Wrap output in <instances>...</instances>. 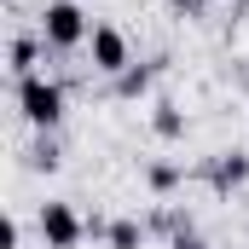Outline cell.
<instances>
[{
  "mask_svg": "<svg viewBox=\"0 0 249 249\" xmlns=\"http://www.w3.org/2000/svg\"><path fill=\"white\" fill-rule=\"evenodd\" d=\"M87 35H93V18H87L81 0H47V12H41V41H47L53 53L81 47Z\"/></svg>",
  "mask_w": 249,
  "mask_h": 249,
  "instance_id": "obj_1",
  "label": "cell"
},
{
  "mask_svg": "<svg viewBox=\"0 0 249 249\" xmlns=\"http://www.w3.org/2000/svg\"><path fill=\"white\" fill-rule=\"evenodd\" d=\"M18 110H23L29 127L53 133V127L64 122V87L47 81V75H23V81H18Z\"/></svg>",
  "mask_w": 249,
  "mask_h": 249,
  "instance_id": "obj_2",
  "label": "cell"
},
{
  "mask_svg": "<svg viewBox=\"0 0 249 249\" xmlns=\"http://www.w3.org/2000/svg\"><path fill=\"white\" fill-rule=\"evenodd\" d=\"M87 58H93V70L99 75H122L127 64H133V53H127V35L116 29V23H93V35H87Z\"/></svg>",
  "mask_w": 249,
  "mask_h": 249,
  "instance_id": "obj_3",
  "label": "cell"
},
{
  "mask_svg": "<svg viewBox=\"0 0 249 249\" xmlns=\"http://www.w3.org/2000/svg\"><path fill=\"white\" fill-rule=\"evenodd\" d=\"M87 238V220L70 203H41V244L47 249H75Z\"/></svg>",
  "mask_w": 249,
  "mask_h": 249,
  "instance_id": "obj_4",
  "label": "cell"
},
{
  "mask_svg": "<svg viewBox=\"0 0 249 249\" xmlns=\"http://www.w3.org/2000/svg\"><path fill=\"white\" fill-rule=\"evenodd\" d=\"M209 186H214V191L249 186V151H220V157L209 162Z\"/></svg>",
  "mask_w": 249,
  "mask_h": 249,
  "instance_id": "obj_5",
  "label": "cell"
},
{
  "mask_svg": "<svg viewBox=\"0 0 249 249\" xmlns=\"http://www.w3.org/2000/svg\"><path fill=\"white\" fill-rule=\"evenodd\" d=\"M6 58H12V75H18V81H23V75H41V41H35V35H18Z\"/></svg>",
  "mask_w": 249,
  "mask_h": 249,
  "instance_id": "obj_6",
  "label": "cell"
},
{
  "mask_svg": "<svg viewBox=\"0 0 249 249\" xmlns=\"http://www.w3.org/2000/svg\"><path fill=\"white\" fill-rule=\"evenodd\" d=\"M151 75H157V64H127L122 75H116V99H145L151 93Z\"/></svg>",
  "mask_w": 249,
  "mask_h": 249,
  "instance_id": "obj_7",
  "label": "cell"
},
{
  "mask_svg": "<svg viewBox=\"0 0 249 249\" xmlns=\"http://www.w3.org/2000/svg\"><path fill=\"white\" fill-rule=\"evenodd\" d=\"M151 127H157V139H180V133H186V116H180V105L157 99V110H151Z\"/></svg>",
  "mask_w": 249,
  "mask_h": 249,
  "instance_id": "obj_8",
  "label": "cell"
},
{
  "mask_svg": "<svg viewBox=\"0 0 249 249\" xmlns=\"http://www.w3.org/2000/svg\"><path fill=\"white\" fill-rule=\"evenodd\" d=\"M105 244H110V249H139V244H145V226L122 214V220H110V232H105Z\"/></svg>",
  "mask_w": 249,
  "mask_h": 249,
  "instance_id": "obj_9",
  "label": "cell"
},
{
  "mask_svg": "<svg viewBox=\"0 0 249 249\" xmlns=\"http://www.w3.org/2000/svg\"><path fill=\"white\" fill-rule=\"evenodd\" d=\"M145 186L162 197V191H174V186H180V168H174V162H151V168H145Z\"/></svg>",
  "mask_w": 249,
  "mask_h": 249,
  "instance_id": "obj_10",
  "label": "cell"
},
{
  "mask_svg": "<svg viewBox=\"0 0 249 249\" xmlns=\"http://www.w3.org/2000/svg\"><path fill=\"white\" fill-rule=\"evenodd\" d=\"M29 162H35V168H58V145H53V139H41V145H35V157H29Z\"/></svg>",
  "mask_w": 249,
  "mask_h": 249,
  "instance_id": "obj_11",
  "label": "cell"
},
{
  "mask_svg": "<svg viewBox=\"0 0 249 249\" xmlns=\"http://www.w3.org/2000/svg\"><path fill=\"white\" fill-rule=\"evenodd\" d=\"M23 244V226H18V220H6V226H0V249H18Z\"/></svg>",
  "mask_w": 249,
  "mask_h": 249,
  "instance_id": "obj_12",
  "label": "cell"
},
{
  "mask_svg": "<svg viewBox=\"0 0 249 249\" xmlns=\"http://www.w3.org/2000/svg\"><path fill=\"white\" fill-rule=\"evenodd\" d=\"M174 249H209V244H203V238H197V232L186 226V232H174Z\"/></svg>",
  "mask_w": 249,
  "mask_h": 249,
  "instance_id": "obj_13",
  "label": "cell"
},
{
  "mask_svg": "<svg viewBox=\"0 0 249 249\" xmlns=\"http://www.w3.org/2000/svg\"><path fill=\"white\" fill-rule=\"evenodd\" d=\"M203 6H209V0H174V12H180V18H197Z\"/></svg>",
  "mask_w": 249,
  "mask_h": 249,
  "instance_id": "obj_14",
  "label": "cell"
}]
</instances>
